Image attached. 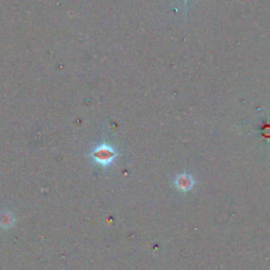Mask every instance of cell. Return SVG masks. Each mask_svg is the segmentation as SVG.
<instances>
[{
    "instance_id": "1",
    "label": "cell",
    "mask_w": 270,
    "mask_h": 270,
    "mask_svg": "<svg viewBox=\"0 0 270 270\" xmlns=\"http://www.w3.org/2000/svg\"><path fill=\"white\" fill-rule=\"evenodd\" d=\"M116 151L111 146L102 145L94 149L92 152V158L98 164L103 166H108L112 164L116 159Z\"/></svg>"
},
{
    "instance_id": "2",
    "label": "cell",
    "mask_w": 270,
    "mask_h": 270,
    "mask_svg": "<svg viewBox=\"0 0 270 270\" xmlns=\"http://www.w3.org/2000/svg\"><path fill=\"white\" fill-rule=\"evenodd\" d=\"M175 187L180 191H189L192 189L194 185V180L190 174H180L179 177L175 179Z\"/></svg>"
}]
</instances>
